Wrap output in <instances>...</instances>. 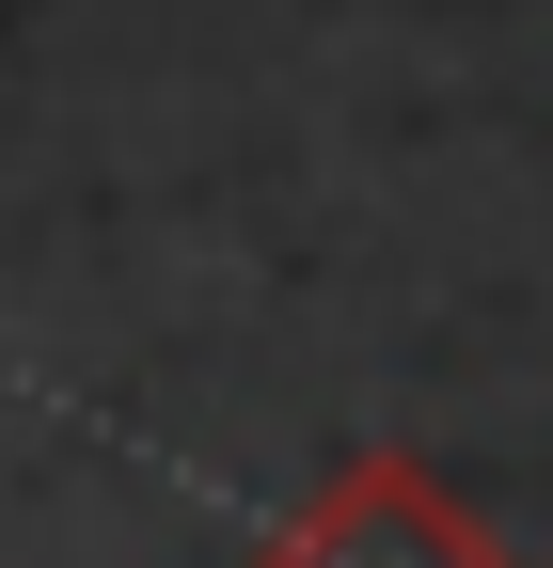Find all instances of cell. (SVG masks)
<instances>
[{"instance_id": "6da1fadb", "label": "cell", "mask_w": 553, "mask_h": 568, "mask_svg": "<svg viewBox=\"0 0 553 568\" xmlns=\"http://www.w3.org/2000/svg\"><path fill=\"white\" fill-rule=\"evenodd\" d=\"M253 568H506L491 521L459 506L428 458H332L285 521H269Z\"/></svg>"}]
</instances>
